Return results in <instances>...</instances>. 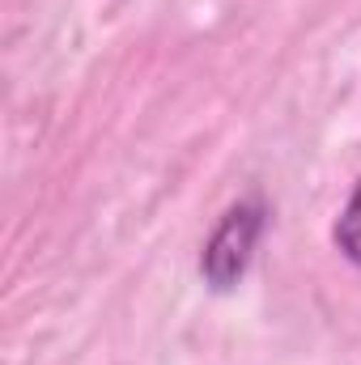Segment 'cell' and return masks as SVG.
Here are the masks:
<instances>
[{
  "instance_id": "obj_2",
  "label": "cell",
  "mask_w": 361,
  "mask_h": 365,
  "mask_svg": "<svg viewBox=\"0 0 361 365\" xmlns=\"http://www.w3.org/2000/svg\"><path fill=\"white\" fill-rule=\"evenodd\" d=\"M336 247H340V255H345L349 264L361 268V179H357V187L349 191L340 217H336Z\"/></svg>"
},
{
  "instance_id": "obj_1",
  "label": "cell",
  "mask_w": 361,
  "mask_h": 365,
  "mask_svg": "<svg viewBox=\"0 0 361 365\" xmlns=\"http://www.w3.org/2000/svg\"><path fill=\"white\" fill-rule=\"evenodd\" d=\"M264 230H268V204L260 195H247L221 212V221L213 225L200 251V276L213 293H230L243 284Z\"/></svg>"
}]
</instances>
